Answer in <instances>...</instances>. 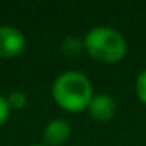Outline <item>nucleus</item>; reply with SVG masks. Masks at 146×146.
<instances>
[{"label": "nucleus", "instance_id": "f257e3e1", "mask_svg": "<svg viewBox=\"0 0 146 146\" xmlns=\"http://www.w3.org/2000/svg\"><path fill=\"white\" fill-rule=\"evenodd\" d=\"M55 102L66 111H82L88 108L93 99V85L80 71H66L55 79L52 86Z\"/></svg>", "mask_w": 146, "mask_h": 146}, {"label": "nucleus", "instance_id": "f03ea898", "mask_svg": "<svg viewBox=\"0 0 146 146\" xmlns=\"http://www.w3.org/2000/svg\"><path fill=\"white\" fill-rule=\"evenodd\" d=\"M83 44H85V50L93 60L107 64L121 61L127 52L126 38L118 30L107 25L93 27L86 33Z\"/></svg>", "mask_w": 146, "mask_h": 146}, {"label": "nucleus", "instance_id": "7ed1b4c3", "mask_svg": "<svg viewBox=\"0 0 146 146\" xmlns=\"http://www.w3.org/2000/svg\"><path fill=\"white\" fill-rule=\"evenodd\" d=\"M25 49V36L10 25L0 27V57L13 58Z\"/></svg>", "mask_w": 146, "mask_h": 146}, {"label": "nucleus", "instance_id": "20e7f679", "mask_svg": "<svg viewBox=\"0 0 146 146\" xmlns=\"http://www.w3.org/2000/svg\"><path fill=\"white\" fill-rule=\"evenodd\" d=\"M88 111L96 121H110L116 113V102L110 94H94L88 105Z\"/></svg>", "mask_w": 146, "mask_h": 146}, {"label": "nucleus", "instance_id": "39448f33", "mask_svg": "<svg viewBox=\"0 0 146 146\" xmlns=\"http://www.w3.org/2000/svg\"><path fill=\"white\" fill-rule=\"evenodd\" d=\"M71 135L69 123L64 119H52L44 129V140L49 146H61Z\"/></svg>", "mask_w": 146, "mask_h": 146}, {"label": "nucleus", "instance_id": "423d86ee", "mask_svg": "<svg viewBox=\"0 0 146 146\" xmlns=\"http://www.w3.org/2000/svg\"><path fill=\"white\" fill-rule=\"evenodd\" d=\"M83 50H85V44H83V41L80 38H77V36H66V38L61 41V52L69 58L79 57Z\"/></svg>", "mask_w": 146, "mask_h": 146}, {"label": "nucleus", "instance_id": "0eeeda50", "mask_svg": "<svg viewBox=\"0 0 146 146\" xmlns=\"http://www.w3.org/2000/svg\"><path fill=\"white\" fill-rule=\"evenodd\" d=\"M7 101H8L10 108L21 110V108H24L27 105V96H25V93H22V91H13V93H10Z\"/></svg>", "mask_w": 146, "mask_h": 146}, {"label": "nucleus", "instance_id": "6e6552de", "mask_svg": "<svg viewBox=\"0 0 146 146\" xmlns=\"http://www.w3.org/2000/svg\"><path fill=\"white\" fill-rule=\"evenodd\" d=\"M135 93H137V98L146 105V69L141 71V72L137 76L135 80Z\"/></svg>", "mask_w": 146, "mask_h": 146}, {"label": "nucleus", "instance_id": "1a4fd4ad", "mask_svg": "<svg viewBox=\"0 0 146 146\" xmlns=\"http://www.w3.org/2000/svg\"><path fill=\"white\" fill-rule=\"evenodd\" d=\"M8 115H10V105H8V101L3 98V96H0V126L7 121Z\"/></svg>", "mask_w": 146, "mask_h": 146}, {"label": "nucleus", "instance_id": "9d476101", "mask_svg": "<svg viewBox=\"0 0 146 146\" xmlns=\"http://www.w3.org/2000/svg\"><path fill=\"white\" fill-rule=\"evenodd\" d=\"M35 146H42V145H35Z\"/></svg>", "mask_w": 146, "mask_h": 146}]
</instances>
